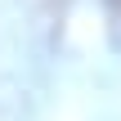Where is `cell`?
I'll return each mask as SVG.
<instances>
[{
    "label": "cell",
    "mask_w": 121,
    "mask_h": 121,
    "mask_svg": "<svg viewBox=\"0 0 121 121\" xmlns=\"http://www.w3.org/2000/svg\"><path fill=\"white\" fill-rule=\"evenodd\" d=\"M108 4H112V9H121V0H108Z\"/></svg>",
    "instance_id": "cell-1"
}]
</instances>
